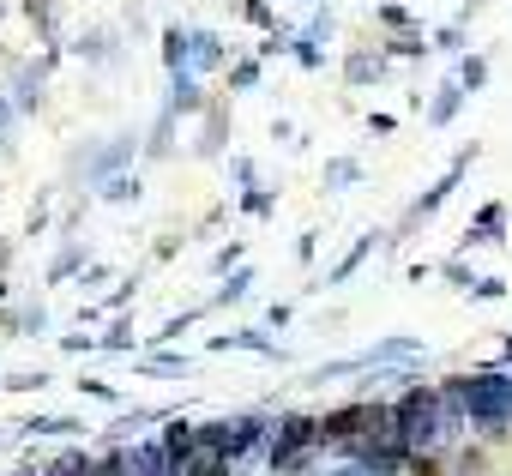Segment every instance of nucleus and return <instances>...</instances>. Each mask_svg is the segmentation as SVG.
<instances>
[{
    "label": "nucleus",
    "instance_id": "f257e3e1",
    "mask_svg": "<svg viewBox=\"0 0 512 476\" xmlns=\"http://www.w3.org/2000/svg\"><path fill=\"white\" fill-rule=\"evenodd\" d=\"M464 422L476 440H512V368L464 374Z\"/></svg>",
    "mask_w": 512,
    "mask_h": 476
},
{
    "label": "nucleus",
    "instance_id": "f03ea898",
    "mask_svg": "<svg viewBox=\"0 0 512 476\" xmlns=\"http://www.w3.org/2000/svg\"><path fill=\"white\" fill-rule=\"evenodd\" d=\"M314 452H320V416L284 410V416H278V434H272V446H266V470H272V476H296V470L314 464Z\"/></svg>",
    "mask_w": 512,
    "mask_h": 476
},
{
    "label": "nucleus",
    "instance_id": "7ed1b4c3",
    "mask_svg": "<svg viewBox=\"0 0 512 476\" xmlns=\"http://www.w3.org/2000/svg\"><path fill=\"white\" fill-rule=\"evenodd\" d=\"M205 434L229 452V464L241 470L247 458H266V446H272V434H278V416H260V410H241V416H211L205 422Z\"/></svg>",
    "mask_w": 512,
    "mask_h": 476
},
{
    "label": "nucleus",
    "instance_id": "20e7f679",
    "mask_svg": "<svg viewBox=\"0 0 512 476\" xmlns=\"http://www.w3.org/2000/svg\"><path fill=\"white\" fill-rule=\"evenodd\" d=\"M470 163H476V145H464V151L446 163V175H440L428 193H416V199H410V211H404V229H410V223H422V217H434V211H440V205L458 193V181H464V169H470Z\"/></svg>",
    "mask_w": 512,
    "mask_h": 476
},
{
    "label": "nucleus",
    "instance_id": "39448f33",
    "mask_svg": "<svg viewBox=\"0 0 512 476\" xmlns=\"http://www.w3.org/2000/svg\"><path fill=\"white\" fill-rule=\"evenodd\" d=\"M139 157V139L133 133H115L91 163H85V187H103V181H115V175H127V163Z\"/></svg>",
    "mask_w": 512,
    "mask_h": 476
},
{
    "label": "nucleus",
    "instance_id": "423d86ee",
    "mask_svg": "<svg viewBox=\"0 0 512 476\" xmlns=\"http://www.w3.org/2000/svg\"><path fill=\"white\" fill-rule=\"evenodd\" d=\"M49 61H19L13 67V109H25V115H37L43 109V91H49Z\"/></svg>",
    "mask_w": 512,
    "mask_h": 476
},
{
    "label": "nucleus",
    "instance_id": "0eeeda50",
    "mask_svg": "<svg viewBox=\"0 0 512 476\" xmlns=\"http://www.w3.org/2000/svg\"><path fill=\"white\" fill-rule=\"evenodd\" d=\"M121 458H127V476H175V464H169V452H163V440H157V434H145V440L121 446Z\"/></svg>",
    "mask_w": 512,
    "mask_h": 476
},
{
    "label": "nucleus",
    "instance_id": "6e6552de",
    "mask_svg": "<svg viewBox=\"0 0 512 476\" xmlns=\"http://www.w3.org/2000/svg\"><path fill=\"white\" fill-rule=\"evenodd\" d=\"M326 37H332V13H314L308 31H296V49H290V55H296L308 73H320V67H326Z\"/></svg>",
    "mask_w": 512,
    "mask_h": 476
},
{
    "label": "nucleus",
    "instance_id": "1a4fd4ad",
    "mask_svg": "<svg viewBox=\"0 0 512 476\" xmlns=\"http://www.w3.org/2000/svg\"><path fill=\"white\" fill-rule=\"evenodd\" d=\"M464 97H470V91L458 85V73H452V79H440V85H434V97H428V109H422V115H428V127H452V121H458V109H464Z\"/></svg>",
    "mask_w": 512,
    "mask_h": 476
},
{
    "label": "nucleus",
    "instance_id": "9d476101",
    "mask_svg": "<svg viewBox=\"0 0 512 476\" xmlns=\"http://www.w3.org/2000/svg\"><path fill=\"white\" fill-rule=\"evenodd\" d=\"M211 350H253V356H272V362H284L278 338H266L260 326H235V332H217V338H211Z\"/></svg>",
    "mask_w": 512,
    "mask_h": 476
},
{
    "label": "nucleus",
    "instance_id": "9b49d317",
    "mask_svg": "<svg viewBox=\"0 0 512 476\" xmlns=\"http://www.w3.org/2000/svg\"><path fill=\"white\" fill-rule=\"evenodd\" d=\"M157 440H163V452H169V464H187V452L199 446V422L175 410V416L163 422V434H157Z\"/></svg>",
    "mask_w": 512,
    "mask_h": 476
},
{
    "label": "nucleus",
    "instance_id": "f8f14e48",
    "mask_svg": "<svg viewBox=\"0 0 512 476\" xmlns=\"http://www.w3.org/2000/svg\"><path fill=\"white\" fill-rule=\"evenodd\" d=\"M163 67H169V79H181V73H193V31H181V25H163Z\"/></svg>",
    "mask_w": 512,
    "mask_h": 476
},
{
    "label": "nucleus",
    "instance_id": "ddd939ff",
    "mask_svg": "<svg viewBox=\"0 0 512 476\" xmlns=\"http://www.w3.org/2000/svg\"><path fill=\"white\" fill-rule=\"evenodd\" d=\"M500 223H506V205L488 199V205L470 217V229H464V248H488V242H500Z\"/></svg>",
    "mask_w": 512,
    "mask_h": 476
},
{
    "label": "nucleus",
    "instance_id": "4468645a",
    "mask_svg": "<svg viewBox=\"0 0 512 476\" xmlns=\"http://www.w3.org/2000/svg\"><path fill=\"white\" fill-rule=\"evenodd\" d=\"M380 73H386V49H356V55H344V79L362 91V85H380Z\"/></svg>",
    "mask_w": 512,
    "mask_h": 476
},
{
    "label": "nucleus",
    "instance_id": "2eb2a0df",
    "mask_svg": "<svg viewBox=\"0 0 512 476\" xmlns=\"http://www.w3.org/2000/svg\"><path fill=\"white\" fill-rule=\"evenodd\" d=\"M169 109H175V115H205V109H211V97L199 91V73L169 79Z\"/></svg>",
    "mask_w": 512,
    "mask_h": 476
},
{
    "label": "nucleus",
    "instance_id": "dca6fc26",
    "mask_svg": "<svg viewBox=\"0 0 512 476\" xmlns=\"http://www.w3.org/2000/svg\"><path fill=\"white\" fill-rule=\"evenodd\" d=\"M229 67V43L217 31H193V73H217Z\"/></svg>",
    "mask_w": 512,
    "mask_h": 476
},
{
    "label": "nucleus",
    "instance_id": "f3484780",
    "mask_svg": "<svg viewBox=\"0 0 512 476\" xmlns=\"http://www.w3.org/2000/svg\"><path fill=\"white\" fill-rule=\"evenodd\" d=\"M253 284H260V278H253V272L241 266V272H229V278L217 284V296H211L205 308H235V302H247V296H253Z\"/></svg>",
    "mask_w": 512,
    "mask_h": 476
},
{
    "label": "nucleus",
    "instance_id": "a211bd4d",
    "mask_svg": "<svg viewBox=\"0 0 512 476\" xmlns=\"http://www.w3.org/2000/svg\"><path fill=\"white\" fill-rule=\"evenodd\" d=\"M19 428V440H37V434H79L85 422L79 416H31V422H13Z\"/></svg>",
    "mask_w": 512,
    "mask_h": 476
},
{
    "label": "nucleus",
    "instance_id": "6ab92c4d",
    "mask_svg": "<svg viewBox=\"0 0 512 476\" xmlns=\"http://www.w3.org/2000/svg\"><path fill=\"white\" fill-rule=\"evenodd\" d=\"M368 254H374V235H356V248H350V254H344V260H338V266H332V272L320 278V284H344V278H356Z\"/></svg>",
    "mask_w": 512,
    "mask_h": 476
},
{
    "label": "nucleus",
    "instance_id": "aec40b11",
    "mask_svg": "<svg viewBox=\"0 0 512 476\" xmlns=\"http://www.w3.org/2000/svg\"><path fill=\"white\" fill-rule=\"evenodd\" d=\"M434 43L422 37V31H398V37H386V61H422Z\"/></svg>",
    "mask_w": 512,
    "mask_h": 476
},
{
    "label": "nucleus",
    "instance_id": "412c9836",
    "mask_svg": "<svg viewBox=\"0 0 512 476\" xmlns=\"http://www.w3.org/2000/svg\"><path fill=\"white\" fill-rule=\"evenodd\" d=\"M223 133H229V127H223V103H211V109H205V139H199L193 151H199V157H223Z\"/></svg>",
    "mask_w": 512,
    "mask_h": 476
},
{
    "label": "nucleus",
    "instance_id": "4be33fe9",
    "mask_svg": "<svg viewBox=\"0 0 512 476\" xmlns=\"http://www.w3.org/2000/svg\"><path fill=\"white\" fill-rule=\"evenodd\" d=\"M235 13H241V25H253V31H266V37H272V31H284V25H278V13H272V0H241Z\"/></svg>",
    "mask_w": 512,
    "mask_h": 476
},
{
    "label": "nucleus",
    "instance_id": "5701e85b",
    "mask_svg": "<svg viewBox=\"0 0 512 476\" xmlns=\"http://www.w3.org/2000/svg\"><path fill=\"white\" fill-rule=\"evenodd\" d=\"M169 133H175V109L163 103L157 121H151V139H145V157H169Z\"/></svg>",
    "mask_w": 512,
    "mask_h": 476
},
{
    "label": "nucleus",
    "instance_id": "b1692460",
    "mask_svg": "<svg viewBox=\"0 0 512 476\" xmlns=\"http://www.w3.org/2000/svg\"><path fill=\"white\" fill-rule=\"evenodd\" d=\"M374 19H380L392 37H398V31H422V25H416V13H410V7H398V0H380V7H374Z\"/></svg>",
    "mask_w": 512,
    "mask_h": 476
},
{
    "label": "nucleus",
    "instance_id": "393cba45",
    "mask_svg": "<svg viewBox=\"0 0 512 476\" xmlns=\"http://www.w3.org/2000/svg\"><path fill=\"white\" fill-rule=\"evenodd\" d=\"M73 272H85V248H79V242H67V248L55 254V266H49V284H67Z\"/></svg>",
    "mask_w": 512,
    "mask_h": 476
},
{
    "label": "nucleus",
    "instance_id": "a878e982",
    "mask_svg": "<svg viewBox=\"0 0 512 476\" xmlns=\"http://www.w3.org/2000/svg\"><path fill=\"white\" fill-rule=\"evenodd\" d=\"M19 7H25V19L37 25V37L55 43V0H19Z\"/></svg>",
    "mask_w": 512,
    "mask_h": 476
},
{
    "label": "nucleus",
    "instance_id": "bb28decb",
    "mask_svg": "<svg viewBox=\"0 0 512 476\" xmlns=\"http://www.w3.org/2000/svg\"><path fill=\"white\" fill-rule=\"evenodd\" d=\"M458 85L476 97V91L488 85V55H464V61H458Z\"/></svg>",
    "mask_w": 512,
    "mask_h": 476
},
{
    "label": "nucleus",
    "instance_id": "cd10ccee",
    "mask_svg": "<svg viewBox=\"0 0 512 476\" xmlns=\"http://www.w3.org/2000/svg\"><path fill=\"white\" fill-rule=\"evenodd\" d=\"M434 49L464 61V55H470V43H464V25H458V19H452V25H440V31H434Z\"/></svg>",
    "mask_w": 512,
    "mask_h": 476
},
{
    "label": "nucleus",
    "instance_id": "c85d7f7f",
    "mask_svg": "<svg viewBox=\"0 0 512 476\" xmlns=\"http://www.w3.org/2000/svg\"><path fill=\"white\" fill-rule=\"evenodd\" d=\"M362 181V163L356 157H332L326 163V187H356Z\"/></svg>",
    "mask_w": 512,
    "mask_h": 476
},
{
    "label": "nucleus",
    "instance_id": "c756f323",
    "mask_svg": "<svg viewBox=\"0 0 512 476\" xmlns=\"http://www.w3.org/2000/svg\"><path fill=\"white\" fill-rule=\"evenodd\" d=\"M97 193H103L109 205H133V199H139V175H115V181H103Z\"/></svg>",
    "mask_w": 512,
    "mask_h": 476
},
{
    "label": "nucleus",
    "instance_id": "7c9ffc66",
    "mask_svg": "<svg viewBox=\"0 0 512 476\" xmlns=\"http://www.w3.org/2000/svg\"><path fill=\"white\" fill-rule=\"evenodd\" d=\"M253 85H260V55L229 61V91H253Z\"/></svg>",
    "mask_w": 512,
    "mask_h": 476
},
{
    "label": "nucleus",
    "instance_id": "2f4dec72",
    "mask_svg": "<svg viewBox=\"0 0 512 476\" xmlns=\"http://www.w3.org/2000/svg\"><path fill=\"white\" fill-rule=\"evenodd\" d=\"M241 211H247V217H272V211H278V193H272V187H247V193H241Z\"/></svg>",
    "mask_w": 512,
    "mask_h": 476
},
{
    "label": "nucleus",
    "instance_id": "473e14b6",
    "mask_svg": "<svg viewBox=\"0 0 512 476\" xmlns=\"http://www.w3.org/2000/svg\"><path fill=\"white\" fill-rule=\"evenodd\" d=\"M79 55H85V61H115V43H109V31H91V37H79Z\"/></svg>",
    "mask_w": 512,
    "mask_h": 476
},
{
    "label": "nucleus",
    "instance_id": "72a5a7b5",
    "mask_svg": "<svg viewBox=\"0 0 512 476\" xmlns=\"http://www.w3.org/2000/svg\"><path fill=\"white\" fill-rule=\"evenodd\" d=\"M133 290H139V278H121V284H115V290H109V296H103L97 308H103V314H121V308L133 302Z\"/></svg>",
    "mask_w": 512,
    "mask_h": 476
},
{
    "label": "nucleus",
    "instance_id": "f704fd0d",
    "mask_svg": "<svg viewBox=\"0 0 512 476\" xmlns=\"http://www.w3.org/2000/svg\"><path fill=\"white\" fill-rule=\"evenodd\" d=\"M145 374H187V356H175V350H157V356H145Z\"/></svg>",
    "mask_w": 512,
    "mask_h": 476
},
{
    "label": "nucleus",
    "instance_id": "c9c22d12",
    "mask_svg": "<svg viewBox=\"0 0 512 476\" xmlns=\"http://www.w3.org/2000/svg\"><path fill=\"white\" fill-rule=\"evenodd\" d=\"M440 278H446L452 290H476V272H470L464 260H446V266H440Z\"/></svg>",
    "mask_w": 512,
    "mask_h": 476
},
{
    "label": "nucleus",
    "instance_id": "e433bc0d",
    "mask_svg": "<svg viewBox=\"0 0 512 476\" xmlns=\"http://www.w3.org/2000/svg\"><path fill=\"white\" fill-rule=\"evenodd\" d=\"M229 181L247 193V187H260V175H253V157H229Z\"/></svg>",
    "mask_w": 512,
    "mask_h": 476
},
{
    "label": "nucleus",
    "instance_id": "4c0bfd02",
    "mask_svg": "<svg viewBox=\"0 0 512 476\" xmlns=\"http://www.w3.org/2000/svg\"><path fill=\"white\" fill-rule=\"evenodd\" d=\"M43 386H49V374H43V368H25V374H13V380H7V392H43Z\"/></svg>",
    "mask_w": 512,
    "mask_h": 476
},
{
    "label": "nucleus",
    "instance_id": "58836bf2",
    "mask_svg": "<svg viewBox=\"0 0 512 476\" xmlns=\"http://www.w3.org/2000/svg\"><path fill=\"white\" fill-rule=\"evenodd\" d=\"M19 332H31V338H43L49 332V308L37 302V308H25V320H19Z\"/></svg>",
    "mask_w": 512,
    "mask_h": 476
},
{
    "label": "nucleus",
    "instance_id": "ea45409f",
    "mask_svg": "<svg viewBox=\"0 0 512 476\" xmlns=\"http://www.w3.org/2000/svg\"><path fill=\"white\" fill-rule=\"evenodd\" d=\"M199 314H205V308H187V314H175V320H169L157 338H181V332H193V326H199Z\"/></svg>",
    "mask_w": 512,
    "mask_h": 476
},
{
    "label": "nucleus",
    "instance_id": "a19ab883",
    "mask_svg": "<svg viewBox=\"0 0 512 476\" xmlns=\"http://www.w3.org/2000/svg\"><path fill=\"white\" fill-rule=\"evenodd\" d=\"M61 350H67V356H85V350H103V338H91V332H67Z\"/></svg>",
    "mask_w": 512,
    "mask_h": 476
},
{
    "label": "nucleus",
    "instance_id": "79ce46f5",
    "mask_svg": "<svg viewBox=\"0 0 512 476\" xmlns=\"http://www.w3.org/2000/svg\"><path fill=\"white\" fill-rule=\"evenodd\" d=\"M97 476H127V458H121V446L97 452Z\"/></svg>",
    "mask_w": 512,
    "mask_h": 476
},
{
    "label": "nucleus",
    "instance_id": "37998d69",
    "mask_svg": "<svg viewBox=\"0 0 512 476\" xmlns=\"http://www.w3.org/2000/svg\"><path fill=\"white\" fill-rule=\"evenodd\" d=\"M211 266H217L223 278H229V272H241V242H229V248H217V260H211Z\"/></svg>",
    "mask_w": 512,
    "mask_h": 476
},
{
    "label": "nucleus",
    "instance_id": "c03bdc74",
    "mask_svg": "<svg viewBox=\"0 0 512 476\" xmlns=\"http://www.w3.org/2000/svg\"><path fill=\"white\" fill-rule=\"evenodd\" d=\"M470 296H476V302H500V296H506V278H476Z\"/></svg>",
    "mask_w": 512,
    "mask_h": 476
},
{
    "label": "nucleus",
    "instance_id": "a18cd8bd",
    "mask_svg": "<svg viewBox=\"0 0 512 476\" xmlns=\"http://www.w3.org/2000/svg\"><path fill=\"white\" fill-rule=\"evenodd\" d=\"M103 350H133V326H127V320H115V326H109V338H103Z\"/></svg>",
    "mask_w": 512,
    "mask_h": 476
},
{
    "label": "nucleus",
    "instance_id": "49530a36",
    "mask_svg": "<svg viewBox=\"0 0 512 476\" xmlns=\"http://www.w3.org/2000/svg\"><path fill=\"white\" fill-rule=\"evenodd\" d=\"M314 254H320V229H302V235H296V260L308 266Z\"/></svg>",
    "mask_w": 512,
    "mask_h": 476
},
{
    "label": "nucleus",
    "instance_id": "de8ad7c7",
    "mask_svg": "<svg viewBox=\"0 0 512 476\" xmlns=\"http://www.w3.org/2000/svg\"><path fill=\"white\" fill-rule=\"evenodd\" d=\"M79 392H85V398H103V404H115V398H121L109 380H79Z\"/></svg>",
    "mask_w": 512,
    "mask_h": 476
},
{
    "label": "nucleus",
    "instance_id": "09e8293b",
    "mask_svg": "<svg viewBox=\"0 0 512 476\" xmlns=\"http://www.w3.org/2000/svg\"><path fill=\"white\" fill-rule=\"evenodd\" d=\"M368 133H398V115H368Z\"/></svg>",
    "mask_w": 512,
    "mask_h": 476
},
{
    "label": "nucleus",
    "instance_id": "8fccbe9b",
    "mask_svg": "<svg viewBox=\"0 0 512 476\" xmlns=\"http://www.w3.org/2000/svg\"><path fill=\"white\" fill-rule=\"evenodd\" d=\"M13 127V97H0V133Z\"/></svg>",
    "mask_w": 512,
    "mask_h": 476
},
{
    "label": "nucleus",
    "instance_id": "3c124183",
    "mask_svg": "<svg viewBox=\"0 0 512 476\" xmlns=\"http://www.w3.org/2000/svg\"><path fill=\"white\" fill-rule=\"evenodd\" d=\"M13 476H49V464H19Z\"/></svg>",
    "mask_w": 512,
    "mask_h": 476
},
{
    "label": "nucleus",
    "instance_id": "603ef678",
    "mask_svg": "<svg viewBox=\"0 0 512 476\" xmlns=\"http://www.w3.org/2000/svg\"><path fill=\"white\" fill-rule=\"evenodd\" d=\"M476 7H488V0H470V7H464V19H470V13H476ZM464 19H458V25H464Z\"/></svg>",
    "mask_w": 512,
    "mask_h": 476
},
{
    "label": "nucleus",
    "instance_id": "864d4df0",
    "mask_svg": "<svg viewBox=\"0 0 512 476\" xmlns=\"http://www.w3.org/2000/svg\"><path fill=\"white\" fill-rule=\"evenodd\" d=\"M7 440H19V428H7V434H0V446H7Z\"/></svg>",
    "mask_w": 512,
    "mask_h": 476
},
{
    "label": "nucleus",
    "instance_id": "5fc2aeb1",
    "mask_svg": "<svg viewBox=\"0 0 512 476\" xmlns=\"http://www.w3.org/2000/svg\"><path fill=\"white\" fill-rule=\"evenodd\" d=\"M0 296H7V290H0Z\"/></svg>",
    "mask_w": 512,
    "mask_h": 476
},
{
    "label": "nucleus",
    "instance_id": "6e6d98bb",
    "mask_svg": "<svg viewBox=\"0 0 512 476\" xmlns=\"http://www.w3.org/2000/svg\"><path fill=\"white\" fill-rule=\"evenodd\" d=\"M0 386H7V380H0Z\"/></svg>",
    "mask_w": 512,
    "mask_h": 476
}]
</instances>
